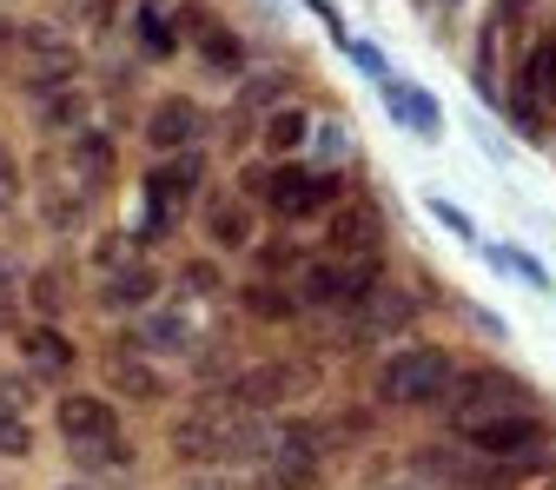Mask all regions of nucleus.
Instances as JSON below:
<instances>
[{"label":"nucleus","instance_id":"nucleus-1","mask_svg":"<svg viewBox=\"0 0 556 490\" xmlns=\"http://www.w3.org/2000/svg\"><path fill=\"white\" fill-rule=\"evenodd\" d=\"M312 391H318V365H305V359H265V365L232 372L219 385V398H205V404L226 411V417H265V411H286V404H299Z\"/></svg>","mask_w":556,"mask_h":490},{"label":"nucleus","instance_id":"nucleus-2","mask_svg":"<svg viewBox=\"0 0 556 490\" xmlns=\"http://www.w3.org/2000/svg\"><path fill=\"white\" fill-rule=\"evenodd\" d=\"M451 385H457V359L444 352V344H397V352L378 365L371 391L391 411H425V404L451 398Z\"/></svg>","mask_w":556,"mask_h":490},{"label":"nucleus","instance_id":"nucleus-3","mask_svg":"<svg viewBox=\"0 0 556 490\" xmlns=\"http://www.w3.org/2000/svg\"><path fill=\"white\" fill-rule=\"evenodd\" d=\"M245 199H265L278 219H318V213H338L344 199V179L338 173H305V166H252L245 173Z\"/></svg>","mask_w":556,"mask_h":490},{"label":"nucleus","instance_id":"nucleus-4","mask_svg":"<svg viewBox=\"0 0 556 490\" xmlns=\"http://www.w3.org/2000/svg\"><path fill=\"white\" fill-rule=\"evenodd\" d=\"M378 286H384V259H312L292 292L305 312H358Z\"/></svg>","mask_w":556,"mask_h":490},{"label":"nucleus","instance_id":"nucleus-5","mask_svg":"<svg viewBox=\"0 0 556 490\" xmlns=\"http://www.w3.org/2000/svg\"><path fill=\"white\" fill-rule=\"evenodd\" d=\"M464 444H470L477 457H497V464H549V417H543V411L483 417V425L464 431Z\"/></svg>","mask_w":556,"mask_h":490},{"label":"nucleus","instance_id":"nucleus-6","mask_svg":"<svg viewBox=\"0 0 556 490\" xmlns=\"http://www.w3.org/2000/svg\"><path fill=\"white\" fill-rule=\"evenodd\" d=\"M331 451L338 444L318 425H278V451H271V477L265 483H278V490H318Z\"/></svg>","mask_w":556,"mask_h":490},{"label":"nucleus","instance_id":"nucleus-7","mask_svg":"<svg viewBox=\"0 0 556 490\" xmlns=\"http://www.w3.org/2000/svg\"><path fill=\"white\" fill-rule=\"evenodd\" d=\"M166 444H173V457H179V464H192V470H205V464H226V411L199 404V411L173 417Z\"/></svg>","mask_w":556,"mask_h":490},{"label":"nucleus","instance_id":"nucleus-8","mask_svg":"<svg viewBox=\"0 0 556 490\" xmlns=\"http://www.w3.org/2000/svg\"><path fill=\"white\" fill-rule=\"evenodd\" d=\"M53 425L66 444H93V438H113L119 431V417H113V398L106 391H66L53 404Z\"/></svg>","mask_w":556,"mask_h":490},{"label":"nucleus","instance_id":"nucleus-9","mask_svg":"<svg viewBox=\"0 0 556 490\" xmlns=\"http://www.w3.org/2000/svg\"><path fill=\"white\" fill-rule=\"evenodd\" d=\"M378 239H384V219L371 205H338L331 213V259H378Z\"/></svg>","mask_w":556,"mask_h":490},{"label":"nucleus","instance_id":"nucleus-10","mask_svg":"<svg viewBox=\"0 0 556 490\" xmlns=\"http://www.w3.org/2000/svg\"><path fill=\"white\" fill-rule=\"evenodd\" d=\"M106 385H113L126 404H166V372L147 365L139 352H106Z\"/></svg>","mask_w":556,"mask_h":490},{"label":"nucleus","instance_id":"nucleus-11","mask_svg":"<svg viewBox=\"0 0 556 490\" xmlns=\"http://www.w3.org/2000/svg\"><path fill=\"white\" fill-rule=\"evenodd\" d=\"M410 318H417V299L378 286V292L352 312V338H391V331H410Z\"/></svg>","mask_w":556,"mask_h":490},{"label":"nucleus","instance_id":"nucleus-12","mask_svg":"<svg viewBox=\"0 0 556 490\" xmlns=\"http://www.w3.org/2000/svg\"><path fill=\"white\" fill-rule=\"evenodd\" d=\"M21 40H27V53L40 60V80H34V87H66V80L80 74V53L66 47V40H60V34L47 27V21H34V27H27Z\"/></svg>","mask_w":556,"mask_h":490},{"label":"nucleus","instance_id":"nucleus-13","mask_svg":"<svg viewBox=\"0 0 556 490\" xmlns=\"http://www.w3.org/2000/svg\"><path fill=\"white\" fill-rule=\"evenodd\" d=\"M199 126H205V113L192 100H160L153 120H147V139H153L160 153H179V147H192V139H199Z\"/></svg>","mask_w":556,"mask_h":490},{"label":"nucleus","instance_id":"nucleus-14","mask_svg":"<svg viewBox=\"0 0 556 490\" xmlns=\"http://www.w3.org/2000/svg\"><path fill=\"white\" fill-rule=\"evenodd\" d=\"M153 292H160V272L132 259V265L106 272V292H100V299H106V312H147V305H153Z\"/></svg>","mask_w":556,"mask_h":490},{"label":"nucleus","instance_id":"nucleus-15","mask_svg":"<svg viewBox=\"0 0 556 490\" xmlns=\"http://www.w3.org/2000/svg\"><path fill=\"white\" fill-rule=\"evenodd\" d=\"M378 93H384V106H391L417 139H438L444 113H438V100H431V93H417V87H404V80H378Z\"/></svg>","mask_w":556,"mask_h":490},{"label":"nucleus","instance_id":"nucleus-16","mask_svg":"<svg viewBox=\"0 0 556 490\" xmlns=\"http://www.w3.org/2000/svg\"><path fill=\"white\" fill-rule=\"evenodd\" d=\"M21 359H27V378H66L74 372V344H66L53 325H34L21 338Z\"/></svg>","mask_w":556,"mask_h":490},{"label":"nucleus","instance_id":"nucleus-17","mask_svg":"<svg viewBox=\"0 0 556 490\" xmlns=\"http://www.w3.org/2000/svg\"><path fill=\"white\" fill-rule=\"evenodd\" d=\"M205 239L219 252H245L252 246V199H213V213H205Z\"/></svg>","mask_w":556,"mask_h":490},{"label":"nucleus","instance_id":"nucleus-18","mask_svg":"<svg viewBox=\"0 0 556 490\" xmlns=\"http://www.w3.org/2000/svg\"><path fill=\"white\" fill-rule=\"evenodd\" d=\"M278 431L265 417H226V464H271Z\"/></svg>","mask_w":556,"mask_h":490},{"label":"nucleus","instance_id":"nucleus-19","mask_svg":"<svg viewBox=\"0 0 556 490\" xmlns=\"http://www.w3.org/2000/svg\"><path fill=\"white\" fill-rule=\"evenodd\" d=\"M74 166H80L93 186H106V179H113V139H106V133H93V126H87V133H74Z\"/></svg>","mask_w":556,"mask_h":490},{"label":"nucleus","instance_id":"nucleus-20","mask_svg":"<svg viewBox=\"0 0 556 490\" xmlns=\"http://www.w3.org/2000/svg\"><path fill=\"white\" fill-rule=\"evenodd\" d=\"M239 299H245V312H252V318H299V312H305L292 286H265V278H258V286H245Z\"/></svg>","mask_w":556,"mask_h":490},{"label":"nucleus","instance_id":"nucleus-21","mask_svg":"<svg viewBox=\"0 0 556 490\" xmlns=\"http://www.w3.org/2000/svg\"><path fill=\"white\" fill-rule=\"evenodd\" d=\"M305 139H312V120H305L299 106H278V113L265 120V147H271V153H292V147H305Z\"/></svg>","mask_w":556,"mask_h":490},{"label":"nucleus","instance_id":"nucleus-22","mask_svg":"<svg viewBox=\"0 0 556 490\" xmlns=\"http://www.w3.org/2000/svg\"><path fill=\"white\" fill-rule=\"evenodd\" d=\"M74 464L80 470H126L132 464V444L113 431V438H93V444H74Z\"/></svg>","mask_w":556,"mask_h":490},{"label":"nucleus","instance_id":"nucleus-23","mask_svg":"<svg viewBox=\"0 0 556 490\" xmlns=\"http://www.w3.org/2000/svg\"><path fill=\"white\" fill-rule=\"evenodd\" d=\"M530 100H556V34L530 53V80H523V100L517 106H530Z\"/></svg>","mask_w":556,"mask_h":490},{"label":"nucleus","instance_id":"nucleus-24","mask_svg":"<svg viewBox=\"0 0 556 490\" xmlns=\"http://www.w3.org/2000/svg\"><path fill=\"white\" fill-rule=\"evenodd\" d=\"M139 344H153V352H192V325L179 312H153V325H147Z\"/></svg>","mask_w":556,"mask_h":490},{"label":"nucleus","instance_id":"nucleus-25","mask_svg":"<svg viewBox=\"0 0 556 490\" xmlns=\"http://www.w3.org/2000/svg\"><path fill=\"white\" fill-rule=\"evenodd\" d=\"M34 404V378L27 372H0V425H21Z\"/></svg>","mask_w":556,"mask_h":490},{"label":"nucleus","instance_id":"nucleus-26","mask_svg":"<svg viewBox=\"0 0 556 490\" xmlns=\"http://www.w3.org/2000/svg\"><path fill=\"white\" fill-rule=\"evenodd\" d=\"M179 286H186L192 299H219V292H226V272H219L213 259H192V265H179Z\"/></svg>","mask_w":556,"mask_h":490},{"label":"nucleus","instance_id":"nucleus-27","mask_svg":"<svg viewBox=\"0 0 556 490\" xmlns=\"http://www.w3.org/2000/svg\"><path fill=\"white\" fill-rule=\"evenodd\" d=\"M34 312H40V318H60V312H66V272H60V265H47V272L34 278Z\"/></svg>","mask_w":556,"mask_h":490},{"label":"nucleus","instance_id":"nucleus-28","mask_svg":"<svg viewBox=\"0 0 556 490\" xmlns=\"http://www.w3.org/2000/svg\"><path fill=\"white\" fill-rule=\"evenodd\" d=\"M491 259H497L504 272H517V278H523V286H530V292H549V272H543V265H536L530 252H510V246H497Z\"/></svg>","mask_w":556,"mask_h":490},{"label":"nucleus","instance_id":"nucleus-29","mask_svg":"<svg viewBox=\"0 0 556 490\" xmlns=\"http://www.w3.org/2000/svg\"><path fill=\"white\" fill-rule=\"evenodd\" d=\"M425 205H431V219H438V226H451L457 239H477V226H470V213H464V205H451V199H438V192H431Z\"/></svg>","mask_w":556,"mask_h":490},{"label":"nucleus","instance_id":"nucleus-30","mask_svg":"<svg viewBox=\"0 0 556 490\" xmlns=\"http://www.w3.org/2000/svg\"><path fill=\"white\" fill-rule=\"evenodd\" d=\"M21 199V160H14V147H0V213Z\"/></svg>","mask_w":556,"mask_h":490},{"label":"nucleus","instance_id":"nucleus-31","mask_svg":"<svg viewBox=\"0 0 556 490\" xmlns=\"http://www.w3.org/2000/svg\"><path fill=\"white\" fill-rule=\"evenodd\" d=\"M27 451H34L27 417H21V425H0V457H27Z\"/></svg>","mask_w":556,"mask_h":490},{"label":"nucleus","instance_id":"nucleus-32","mask_svg":"<svg viewBox=\"0 0 556 490\" xmlns=\"http://www.w3.org/2000/svg\"><path fill=\"white\" fill-rule=\"evenodd\" d=\"M80 120V93H60L53 106H47V126H74Z\"/></svg>","mask_w":556,"mask_h":490},{"label":"nucleus","instance_id":"nucleus-33","mask_svg":"<svg viewBox=\"0 0 556 490\" xmlns=\"http://www.w3.org/2000/svg\"><path fill=\"white\" fill-rule=\"evenodd\" d=\"M258 265H265V272H286V265H299V246H265Z\"/></svg>","mask_w":556,"mask_h":490},{"label":"nucleus","instance_id":"nucleus-34","mask_svg":"<svg viewBox=\"0 0 556 490\" xmlns=\"http://www.w3.org/2000/svg\"><path fill=\"white\" fill-rule=\"evenodd\" d=\"M205 60H213V66H219V60H239V40H232V34H213V40H205Z\"/></svg>","mask_w":556,"mask_h":490},{"label":"nucleus","instance_id":"nucleus-35","mask_svg":"<svg viewBox=\"0 0 556 490\" xmlns=\"http://www.w3.org/2000/svg\"><path fill=\"white\" fill-rule=\"evenodd\" d=\"M192 490H226V483H213V477H199V483H192Z\"/></svg>","mask_w":556,"mask_h":490},{"label":"nucleus","instance_id":"nucleus-36","mask_svg":"<svg viewBox=\"0 0 556 490\" xmlns=\"http://www.w3.org/2000/svg\"><path fill=\"white\" fill-rule=\"evenodd\" d=\"M0 53H8V27H0Z\"/></svg>","mask_w":556,"mask_h":490},{"label":"nucleus","instance_id":"nucleus-37","mask_svg":"<svg viewBox=\"0 0 556 490\" xmlns=\"http://www.w3.org/2000/svg\"><path fill=\"white\" fill-rule=\"evenodd\" d=\"M60 490H87V483H60Z\"/></svg>","mask_w":556,"mask_h":490},{"label":"nucleus","instance_id":"nucleus-38","mask_svg":"<svg viewBox=\"0 0 556 490\" xmlns=\"http://www.w3.org/2000/svg\"><path fill=\"white\" fill-rule=\"evenodd\" d=\"M252 490H278V483H252Z\"/></svg>","mask_w":556,"mask_h":490}]
</instances>
